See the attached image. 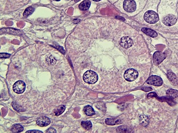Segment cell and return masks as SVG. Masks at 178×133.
Listing matches in <instances>:
<instances>
[{"label":"cell","mask_w":178,"mask_h":133,"mask_svg":"<svg viewBox=\"0 0 178 133\" xmlns=\"http://www.w3.org/2000/svg\"><path fill=\"white\" fill-rule=\"evenodd\" d=\"M84 81L88 84H95L98 80V76L94 71L88 70L84 74L83 76Z\"/></svg>","instance_id":"6da1fadb"},{"label":"cell","mask_w":178,"mask_h":133,"mask_svg":"<svg viewBox=\"0 0 178 133\" xmlns=\"http://www.w3.org/2000/svg\"><path fill=\"white\" fill-rule=\"evenodd\" d=\"M145 21L149 24H155L159 20L158 15L153 11H148L145 13L144 16Z\"/></svg>","instance_id":"7a4b0ae2"},{"label":"cell","mask_w":178,"mask_h":133,"mask_svg":"<svg viewBox=\"0 0 178 133\" xmlns=\"http://www.w3.org/2000/svg\"><path fill=\"white\" fill-rule=\"evenodd\" d=\"M138 76V73L136 70L133 68H130L126 71L124 77L126 81L132 82L134 81Z\"/></svg>","instance_id":"3957f363"},{"label":"cell","mask_w":178,"mask_h":133,"mask_svg":"<svg viewBox=\"0 0 178 133\" xmlns=\"http://www.w3.org/2000/svg\"><path fill=\"white\" fill-rule=\"evenodd\" d=\"M146 83L148 84L159 87L162 85L163 81L161 77L153 75L149 77L146 81Z\"/></svg>","instance_id":"277c9868"},{"label":"cell","mask_w":178,"mask_h":133,"mask_svg":"<svg viewBox=\"0 0 178 133\" xmlns=\"http://www.w3.org/2000/svg\"><path fill=\"white\" fill-rule=\"evenodd\" d=\"M166 55L161 51H157L154 52L153 57V63L156 66L160 64L166 58Z\"/></svg>","instance_id":"5b68a950"},{"label":"cell","mask_w":178,"mask_h":133,"mask_svg":"<svg viewBox=\"0 0 178 133\" xmlns=\"http://www.w3.org/2000/svg\"><path fill=\"white\" fill-rule=\"evenodd\" d=\"M26 88V84L23 81L19 80L17 81L13 86V90L17 94H21L24 92Z\"/></svg>","instance_id":"8992f818"},{"label":"cell","mask_w":178,"mask_h":133,"mask_svg":"<svg viewBox=\"0 0 178 133\" xmlns=\"http://www.w3.org/2000/svg\"><path fill=\"white\" fill-rule=\"evenodd\" d=\"M123 6L126 12L131 13L135 11L136 5L133 0H125L124 1Z\"/></svg>","instance_id":"52a82bcc"},{"label":"cell","mask_w":178,"mask_h":133,"mask_svg":"<svg viewBox=\"0 0 178 133\" xmlns=\"http://www.w3.org/2000/svg\"><path fill=\"white\" fill-rule=\"evenodd\" d=\"M163 24L168 26L174 25L177 22V19L174 15H169L164 18L163 20Z\"/></svg>","instance_id":"ba28073f"},{"label":"cell","mask_w":178,"mask_h":133,"mask_svg":"<svg viewBox=\"0 0 178 133\" xmlns=\"http://www.w3.org/2000/svg\"><path fill=\"white\" fill-rule=\"evenodd\" d=\"M133 44L132 39L128 37H124L121 39L120 44L122 47L129 48L131 47Z\"/></svg>","instance_id":"9c48e42d"},{"label":"cell","mask_w":178,"mask_h":133,"mask_svg":"<svg viewBox=\"0 0 178 133\" xmlns=\"http://www.w3.org/2000/svg\"><path fill=\"white\" fill-rule=\"evenodd\" d=\"M50 120L49 118L46 116H42L37 119V124L38 126L45 127L48 126L50 123Z\"/></svg>","instance_id":"30bf717a"},{"label":"cell","mask_w":178,"mask_h":133,"mask_svg":"<svg viewBox=\"0 0 178 133\" xmlns=\"http://www.w3.org/2000/svg\"><path fill=\"white\" fill-rule=\"evenodd\" d=\"M156 98L160 101L167 102L168 104H169L171 106H174L176 104V102L173 100V99L167 96L165 97H159L157 96Z\"/></svg>","instance_id":"8fae6325"},{"label":"cell","mask_w":178,"mask_h":133,"mask_svg":"<svg viewBox=\"0 0 178 133\" xmlns=\"http://www.w3.org/2000/svg\"><path fill=\"white\" fill-rule=\"evenodd\" d=\"M105 123L107 125H115L121 123V120L118 118H108L105 119Z\"/></svg>","instance_id":"7c38bea8"},{"label":"cell","mask_w":178,"mask_h":133,"mask_svg":"<svg viewBox=\"0 0 178 133\" xmlns=\"http://www.w3.org/2000/svg\"><path fill=\"white\" fill-rule=\"evenodd\" d=\"M167 77L169 80L175 85L178 84V80L175 74L171 72H168L167 74Z\"/></svg>","instance_id":"4fadbf2b"},{"label":"cell","mask_w":178,"mask_h":133,"mask_svg":"<svg viewBox=\"0 0 178 133\" xmlns=\"http://www.w3.org/2000/svg\"><path fill=\"white\" fill-rule=\"evenodd\" d=\"M91 5V1H90L85 0L80 4L79 5V8L80 10H83V11L87 10L90 8Z\"/></svg>","instance_id":"5bb4252c"},{"label":"cell","mask_w":178,"mask_h":133,"mask_svg":"<svg viewBox=\"0 0 178 133\" xmlns=\"http://www.w3.org/2000/svg\"><path fill=\"white\" fill-rule=\"evenodd\" d=\"M142 31L147 35H149L152 37H157L158 34L153 30L147 28H142L141 29Z\"/></svg>","instance_id":"9a60e30c"},{"label":"cell","mask_w":178,"mask_h":133,"mask_svg":"<svg viewBox=\"0 0 178 133\" xmlns=\"http://www.w3.org/2000/svg\"><path fill=\"white\" fill-rule=\"evenodd\" d=\"M139 122L143 126H147L149 123V118L145 115H141L139 116Z\"/></svg>","instance_id":"2e32d148"},{"label":"cell","mask_w":178,"mask_h":133,"mask_svg":"<svg viewBox=\"0 0 178 133\" xmlns=\"http://www.w3.org/2000/svg\"><path fill=\"white\" fill-rule=\"evenodd\" d=\"M166 95L171 98L175 99L178 97V91L173 89H170L167 91Z\"/></svg>","instance_id":"e0dca14e"},{"label":"cell","mask_w":178,"mask_h":133,"mask_svg":"<svg viewBox=\"0 0 178 133\" xmlns=\"http://www.w3.org/2000/svg\"><path fill=\"white\" fill-rule=\"evenodd\" d=\"M83 110L85 113L89 116H93L95 114L94 109L91 106L88 105L85 106Z\"/></svg>","instance_id":"ac0fdd59"},{"label":"cell","mask_w":178,"mask_h":133,"mask_svg":"<svg viewBox=\"0 0 178 133\" xmlns=\"http://www.w3.org/2000/svg\"><path fill=\"white\" fill-rule=\"evenodd\" d=\"M131 130V129L128 126H121L118 127L116 131L118 133H130Z\"/></svg>","instance_id":"d6986e66"},{"label":"cell","mask_w":178,"mask_h":133,"mask_svg":"<svg viewBox=\"0 0 178 133\" xmlns=\"http://www.w3.org/2000/svg\"><path fill=\"white\" fill-rule=\"evenodd\" d=\"M24 130V128L20 124H15L13 126H12V132L13 133H20L22 132Z\"/></svg>","instance_id":"ffe728a7"},{"label":"cell","mask_w":178,"mask_h":133,"mask_svg":"<svg viewBox=\"0 0 178 133\" xmlns=\"http://www.w3.org/2000/svg\"><path fill=\"white\" fill-rule=\"evenodd\" d=\"M81 125L84 129L87 130H90L92 127V124L90 121L82 122H81Z\"/></svg>","instance_id":"44dd1931"},{"label":"cell","mask_w":178,"mask_h":133,"mask_svg":"<svg viewBox=\"0 0 178 133\" xmlns=\"http://www.w3.org/2000/svg\"><path fill=\"white\" fill-rule=\"evenodd\" d=\"M34 10H35V9L33 7H30L29 8H27L24 11L23 16L25 17H27L28 16L33 13Z\"/></svg>","instance_id":"7402d4cb"},{"label":"cell","mask_w":178,"mask_h":133,"mask_svg":"<svg viewBox=\"0 0 178 133\" xmlns=\"http://www.w3.org/2000/svg\"><path fill=\"white\" fill-rule=\"evenodd\" d=\"M66 109V108L64 106L62 105L59 106L55 111L54 113L56 116H59L60 114H62L64 112Z\"/></svg>","instance_id":"603a6c76"},{"label":"cell","mask_w":178,"mask_h":133,"mask_svg":"<svg viewBox=\"0 0 178 133\" xmlns=\"http://www.w3.org/2000/svg\"><path fill=\"white\" fill-rule=\"evenodd\" d=\"M157 96V95L156 94V93L154 92L150 93L147 96V97L148 99H150L151 98L153 97L156 98Z\"/></svg>","instance_id":"cb8c5ba5"},{"label":"cell","mask_w":178,"mask_h":133,"mask_svg":"<svg viewBox=\"0 0 178 133\" xmlns=\"http://www.w3.org/2000/svg\"><path fill=\"white\" fill-rule=\"evenodd\" d=\"M11 54L8 53H1V58H8L10 57Z\"/></svg>","instance_id":"d4e9b609"},{"label":"cell","mask_w":178,"mask_h":133,"mask_svg":"<svg viewBox=\"0 0 178 133\" xmlns=\"http://www.w3.org/2000/svg\"><path fill=\"white\" fill-rule=\"evenodd\" d=\"M46 133H56V130L54 129V128L51 127V128H49L46 131Z\"/></svg>","instance_id":"484cf974"},{"label":"cell","mask_w":178,"mask_h":133,"mask_svg":"<svg viewBox=\"0 0 178 133\" xmlns=\"http://www.w3.org/2000/svg\"><path fill=\"white\" fill-rule=\"evenodd\" d=\"M142 90L145 92H148L152 91V88H150V87H144V88H142Z\"/></svg>","instance_id":"4316f807"},{"label":"cell","mask_w":178,"mask_h":133,"mask_svg":"<svg viewBox=\"0 0 178 133\" xmlns=\"http://www.w3.org/2000/svg\"><path fill=\"white\" fill-rule=\"evenodd\" d=\"M26 133H42L43 132H42V131H40V130H28L27 132H26Z\"/></svg>","instance_id":"83f0119b"},{"label":"cell","mask_w":178,"mask_h":133,"mask_svg":"<svg viewBox=\"0 0 178 133\" xmlns=\"http://www.w3.org/2000/svg\"><path fill=\"white\" fill-rule=\"evenodd\" d=\"M93 1H100L101 0H93Z\"/></svg>","instance_id":"f1b7e54d"},{"label":"cell","mask_w":178,"mask_h":133,"mask_svg":"<svg viewBox=\"0 0 178 133\" xmlns=\"http://www.w3.org/2000/svg\"><path fill=\"white\" fill-rule=\"evenodd\" d=\"M80 0H75V2H77L78 1H79Z\"/></svg>","instance_id":"f546056e"},{"label":"cell","mask_w":178,"mask_h":133,"mask_svg":"<svg viewBox=\"0 0 178 133\" xmlns=\"http://www.w3.org/2000/svg\"><path fill=\"white\" fill-rule=\"evenodd\" d=\"M53 1H60V0H53Z\"/></svg>","instance_id":"4dcf8cb0"}]
</instances>
